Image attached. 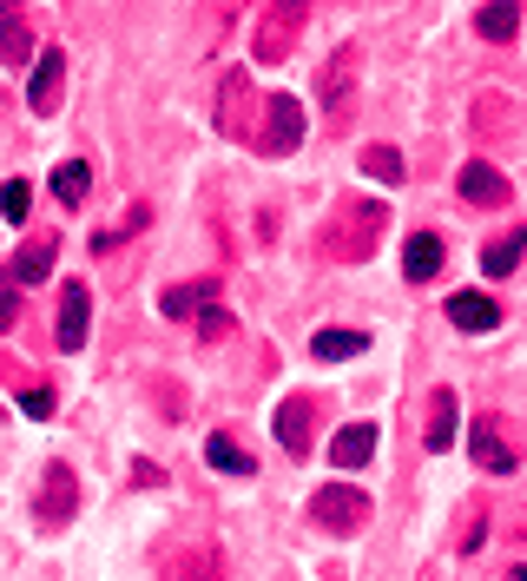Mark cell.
<instances>
[{"instance_id":"6da1fadb","label":"cell","mask_w":527,"mask_h":581,"mask_svg":"<svg viewBox=\"0 0 527 581\" xmlns=\"http://www.w3.org/2000/svg\"><path fill=\"white\" fill-rule=\"evenodd\" d=\"M86 317H93V291L79 278L60 285V351H86Z\"/></svg>"},{"instance_id":"7a4b0ae2","label":"cell","mask_w":527,"mask_h":581,"mask_svg":"<svg viewBox=\"0 0 527 581\" xmlns=\"http://www.w3.org/2000/svg\"><path fill=\"white\" fill-rule=\"evenodd\" d=\"M60 79H66V53H60V47H47V53L34 60V87H27V106H34L40 119L60 106Z\"/></svg>"},{"instance_id":"3957f363","label":"cell","mask_w":527,"mask_h":581,"mask_svg":"<svg viewBox=\"0 0 527 581\" xmlns=\"http://www.w3.org/2000/svg\"><path fill=\"white\" fill-rule=\"evenodd\" d=\"M449 324H455V330H494V324H501V304H494L488 291H455V298H449Z\"/></svg>"},{"instance_id":"277c9868","label":"cell","mask_w":527,"mask_h":581,"mask_svg":"<svg viewBox=\"0 0 527 581\" xmlns=\"http://www.w3.org/2000/svg\"><path fill=\"white\" fill-rule=\"evenodd\" d=\"M363 516H370V509H363L357 489H323V495H317V522H323V529H357Z\"/></svg>"},{"instance_id":"5b68a950","label":"cell","mask_w":527,"mask_h":581,"mask_svg":"<svg viewBox=\"0 0 527 581\" xmlns=\"http://www.w3.org/2000/svg\"><path fill=\"white\" fill-rule=\"evenodd\" d=\"M376 456V424H349V430H336V443H330V463L336 469H363Z\"/></svg>"},{"instance_id":"8992f818","label":"cell","mask_w":527,"mask_h":581,"mask_svg":"<svg viewBox=\"0 0 527 581\" xmlns=\"http://www.w3.org/2000/svg\"><path fill=\"white\" fill-rule=\"evenodd\" d=\"M304 146V106L291 93H271V152H297Z\"/></svg>"},{"instance_id":"52a82bcc","label":"cell","mask_w":527,"mask_h":581,"mask_svg":"<svg viewBox=\"0 0 527 581\" xmlns=\"http://www.w3.org/2000/svg\"><path fill=\"white\" fill-rule=\"evenodd\" d=\"M462 199H468V205H507V179L494 173V165L468 159V165H462Z\"/></svg>"},{"instance_id":"ba28073f","label":"cell","mask_w":527,"mask_h":581,"mask_svg":"<svg viewBox=\"0 0 527 581\" xmlns=\"http://www.w3.org/2000/svg\"><path fill=\"white\" fill-rule=\"evenodd\" d=\"M278 443H284L291 456L310 450V396H284V409H278Z\"/></svg>"},{"instance_id":"9c48e42d","label":"cell","mask_w":527,"mask_h":581,"mask_svg":"<svg viewBox=\"0 0 527 581\" xmlns=\"http://www.w3.org/2000/svg\"><path fill=\"white\" fill-rule=\"evenodd\" d=\"M402 271L422 285V278H435V271H442V238H435V231H415L409 244H402Z\"/></svg>"},{"instance_id":"30bf717a","label":"cell","mask_w":527,"mask_h":581,"mask_svg":"<svg viewBox=\"0 0 527 581\" xmlns=\"http://www.w3.org/2000/svg\"><path fill=\"white\" fill-rule=\"evenodd\" d=\"M468 450H475V463H481V469H494V476H514V450L494 437V424H475V430H468Z\"/></svg>"},{"instance_id":"8fae6325","label":"cell","mask_w":527,"mask_h":581,"mask_svg":"<svg viewBox=\"0 0 527 581\" xmlns=\"http://www.w3.org/2000/svg\"><path fill=\"white\" fill-rule=\"evenodd\" d=\"M520 258H527V225H520V231H507V238H494V244H488V252H481V271H488V278H507V271H514V265H520Z\"/></svg>"},{"instance_id":"7c38bea8","label":"cell","mask_w":527,"mask_h":581,"mask_svg":"<svg viewBox=\"0 0 527 581\" xmlns=\"http://www.w3.org/2000/svg\"><path fill=\"white\" fill-rule=\"evenodd\" d=\"M310 351H317L323 364H343V357L370 351V338H363V330H317V338H310Z\"/></svg>"},{"instance_id":"4fadbf2b","label":"cell","mask_w":527,"mask_h":581,"mask_svg":"<svg viewBox=\"0 0 527 581\" xmlns=\"http://www.w3.org/2000/svg\"><path fill=\"white\" fill-rule=\"evenodd\" d=\"M514 27H520V8H514V0H494V8L475 14V34H481V40H514Z\"/></svg>"},{"instance_id":"5bb4252c","label":"cell","mask_w":527,"mask_h":581,"mask_svg":"<svg viewBox=\"0 0 527 581\" xmlns=\"http://www.w3.org/2000/svg\"><path fill=\"white\" fill-rule=\"evenodd\" d=\"M53 278V244H27L14 252V285H47Z\"/></svg>"},{"instance_id":"9a60e30c","label":"cell","mask_w":527,"mask_h":581,"mask_svg":"<svg viewBox=\"0 0 527 581\" xmlns=\"http://www.w3.org/2000/svg\"><path fill=\"white\" fill-rule=\"evenodd\" d=\"M455 443V390H435V417H428V450Z\"/></svg>"},{"instance_id":"2e32d148","label":"cell","mask_w":527,"mask_h":581,"mask_svg":"<svg viewBox=\"0 0 527 581\" xmlns=\"http://www.w3.org/2000/svg\"><path fill=\"white\" fill-rule=\"evenodd\" d=\"M211 304V285H179V291H165L158 298V311L165 317H192V311H205Z\"/></svg>"},{"instance_id":"e0dca14e","label":"cell","mask_w":527,"mask_h":581,"mask_svg":"<svg viewBox=\"0 0 527 581\" xmlns=\"http://www.w3.org/2000/svg\"><path fill=\"white\" fill-rule=\"evenodd\" d=\"M205 463H211V469H224V476H250V456H244L231 437H211V443H205Z\"/></svg>"},{"instance_id":"ac0fdd59","label":"cell","mask_w":527,"mask_h":581,"mask_svg":"<svg viewBox=\"0 0 527 581\" xmlns=\"http://www.w3.org/2000/svg\"><path fill=\"white\" fill-rule=\"evenodd\" d=\"M363 173L383 179V186H402V159H396L389 146H363Z\"/></svg>"},{"instance_id":"d6986e66","label":"cell","mask_w":527,"mask_h":581,"mask_svg":"<svg viewBox=\"0 0 527 581\" xmlns=\"http://www.w3.org/2000/svg\"><path fill=\"white\" fill-rule=\"evenodd\" d=\"M86 186H93V173H86V165H79V159H66V165H60V173H53V192H60L66 205H79V199H86Z\"/></svg>"},{"instance_id":"ffe728a7","label":"cell","mask_w":527,"mask_h":581,"mask_svg":"<svg viewBox=\"0 0 527 581\" xmlns=\"http://www.w3.org/2000/svg\"><path fill=\"white\" fill-rule=\"evenodd\" d=\"M27 212H34L27 179H8V186H0V218H8V225H27Z\"/></svg>"},{"instance_id":"44dd1931","label":"cell","mask_w":527,"mask_h":581,"mask_svg":"<svg viewBox=\"0 0 527 581\" xmlns=\"http://www.w3.org/2000/svg\"><path fill=\"white\" fill-rule=\"evenodd\" d=\"M21 409H27V417H53V396L47 390H21Z\"/></svg>"},{"instance_id":"7402d4cb","label":"cell","mask_w":527,"mask_h":581,"mask_svg":"<svg viewBox=\"0 0 527 581\" xmlns=\"http://www.w3.org/2000/svg\"><path fill=\"white\" fill-rule=\"evenodd\" d=\"M0 53L21 60V53H27V34H21V27H8V34H0Z\"/></svg>"},{"instance_id":"603a6c76","label":"cell","mask_w":527,"mask_h":581,"mask_svg":"<svg viewBox=\"0 0 527 581\" xmlns=\"http://www.w3.org/2000/svg\"><path fill=\"white\" fill-rule=\"evenodd\" d=\"M14 324V298H0V330H8Z\"/></svg>"},{"instance_id":"cb8c5ba5","label":"cell","mask_w":527,"mask_h":581,"mask_svg":"<svg viewBox=\"0 0 527 581\" xmlns=\"http://www.w3.org/2000/svg\"><path fill=\"white\" fill-rule=\"evenodd\" d=\"M520 581H527V568H520Z\"/></svg>"},{"instance_id":"d4e9b609","label":"cell","mask_w":527,"mask_h":581,"mask_svg":"<svg viewBox=\"0 0 527 581\" xmlns=\"http://www.w3.org/2000/svg\"><path fill=\"white\" fill-rule=\"evenodd\" d=\"M0 8H8V0H0Z\"/></svg>"}]
</instances>
